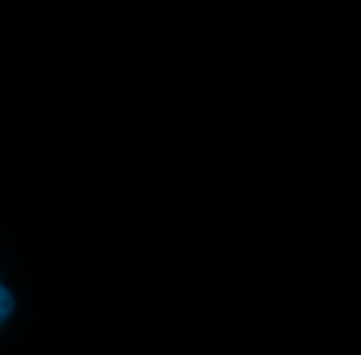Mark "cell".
<instances>
[{"label":"cell","instance_id":"cell-1","mask_svg":"<svg viewBox=\"0 0 361 355\" xmlns=\"http://www.w3.org/2000/svg\"><path fill=\"white\" fill-rule=\"evenodd\" d=\"M16 314V295H13V289L4 282V276H0V333H4V327L10 324V318Z\"/></svg>","mask_w":361,"mask_h":355}]
</instances>
